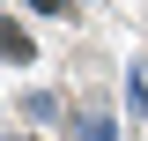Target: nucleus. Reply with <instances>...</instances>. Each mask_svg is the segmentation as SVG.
I'll use <instances>...</instances> for the list:
<instances>
[{"label":"nucleus","mask_w":148,"mask_h":141,"mask_svg":"<svg viewBox=\"0 0 148 141\" xmlns=\"http://www.w3.org/2000/svg\"><path fill=\"white\" fill-rule=\"evenodd\" d=\"M37 45H30V30L22 22H0V59H30Z\"/></svg>","instance_id":"f257e3e1"},{"label":"nucleus","mask_w":148,"mask_h":141,"mask_svg":"<svg viewBox=\"0 0 148 141\" xmlns=\"http://www.w3.org/2000/svg\"><path fill=\"white\" fill-rule=\"evenodd\" d=\"M37 8H45V15H67V0H37Z\"/></svg>","instance_id":"f03ea898"}]
</instances>
